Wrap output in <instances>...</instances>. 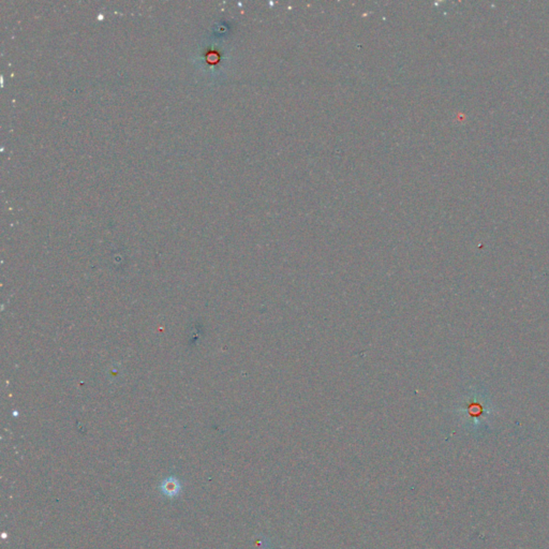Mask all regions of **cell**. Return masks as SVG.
<instances>
[{
	"label": "cell",
	"instance_id": "obj_1",
	"mask_svg": "<svg viewBox=\"0 0 549 549\" xmlns=\"http://www.w3.org/2000/svg\"><path fill=\"white\" fill-rule=\"evenodd\" d=\"M160 491L165 497L175 498V497H177L178 495L181 494V491H182L181 482L178 481V479H176V477H174V476L168 477V479H165L161 483Z\"/></svg>",
	"mask_w": 549,
	"mask_h": 549
}]
</instances>
